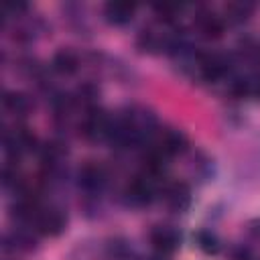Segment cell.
I'll list each match as a JSON object with an SVG mask.
<instances>
[{
    "label": "cell",
    "instance_id": "1",
    "mask_svg": "<svg viewBox=\"0 0 260 260\" xmlns=\"http://www.w3.org/2000/svg\"><path fill=\"white\" fill-rule=\"evenodd\" d=\"M148 238H150L152 248L162 256L173 254L179 248V242H181V236L173 225H154L150 230Z\"/></svg>",
    "mask_w": 260,
    "mask_h": 260
},
{
    "label": "cell",
    "instance_id": "6",
    "mask_svg": "<svg viewBox=\"0 0 260 260\" xmlns=\"http://www.w3.org/2000/svg\"><path fill=\"white\" fill-rule=\"evenodd\" d=\"M106 183V173L100 165H85L79 171V187L85 191H100Z\"/></svg>",
    "mask_w": 260,
    "mask_h": 260
},
{
    "label": "cell",
    "instance_id": "12",
    "mask_svg": "<svg viewBox=\"0 0 260 260\" xmlns=\"http://www.w3.org/2000/svg\"><path fill=\"white\" fill-rule=\"evenodd\" d=\"M256 95H260V79H258V83H256Z\"/></svg>",
    "mask_w": 260,
    "mask_h": 260
},
{
    "label": "cell",
    "instance_id": "8",
    "mask_svg": "<svg viewBox=\"0 0 260 260\" xmlns=\"http://www.w3.org/2000/svg\"><path fill=\"white\" fill-rule=\"evenodd\" d=\"M4 110L14 114V116H26V112L30 110V102L24 93H6L4 95Z\"/></svg>",
    "mask_w": 260,
    "mask_h": 260
},
{
    "label": "cell",
    "instance_id": "4",
    "mask_svg": "<svg viewBox=\"0 0 260 260\" xmlns=\"http://www.w3.org/2000/svg\"><path fill=\"white\" fill-rule=\"evenodd\" d=\"M35 146V136L24 128H14L12 132L4 134V148L10 156H20Z\"/></svg>",
    "mask_w": 260,
    "mask_h": 260
},
{
    "label": "cell",
    "instance_id": "2",
    "mask_svg": "<svg viewBox=\"0 0 260 260\" xmlns=\"http://www.w3.org/2000/svg\"><path fill=\"white\" fill-rule=\"evenodd\" d=\"M154 191H156L154 179L144 173V175L134 177V181L128 185L126 195H128V201H130V203H134V205H144V203H148V201L152 199Z\"/></svg>",
    "mask_w": 260,
    "mask_h": 260
},
{
    "label": "cell",
    "instance_id": "5",
    "mask_svg": "<svg viewBox=\"0 0 260 260\" xmlns=\"http://www.w3.org/2000/svg\"><path fill=\"white\" fill-rule=\"evenodd\" d=\"M195 28L199 30V35L203 39H217L223 30V20H221V16H217L209 10H201L195 16Z\"/></svg>",
    "mask_w": 260,
    "mask_h": 260
},
{
    "label": "cell",
    "instance_id": "9",
    "mask_svg": "<svg viewBox=\"0 0 260 260\" xmlns=\"http://www.w3.org/2000/svg\"><path fill=\"white\" fill-rule=\"evenodd\" d=\"M53 67L59 73H73L77 69V57L71 51H59L53 59Z\"/></svg>",
    "mask_w": 260,
    "mask_h": 260
},
{
    "label": "cell",
    "instance_id": "3",
    "mask_svg": "<svg viewBox=\"0 0 260 260\" xmlns=\"http://www.w3.org/2000/svg\"><path fill=\"white\" fill-rule=\"evenodd\" d=\"M136 12V4L126 2V0H110L104 6V16L110 24L114 26H124L134 18Z\"/></svg>",
    "mask_w": 260,
    "mask_h": 260
},
{
    "label": "cell",
    "instance_id": "11",
    "mask_svg": "<svg viewBox=\"0 0 260 260\" xmlns=\"http://www.w3.org/2000/svg\"><path fill=\"white\" fill-rule=\"evenodd\" d=\"M199 248H201V250H205L207 254H215L219 246H217V240H215V236L201 232V234H199Z\"/></svg>",
    "mask_w": 260,
    "mask_h": 260
},
{
    "label": "cell",
    "instance_id": "7",
    "mask_svg": "<svg viewBox=\"0 0 260 260\" xmlns=\"http://www.w3.org/2000/svg\"><path fill=\"white\" fill-rule=\"evenodd\" d=\"M165 201L169 203V207L181 211L189 205V189L183 183H173L165 189Z\"/></svg>",
    "mask_w": 260,
    "mask_h": 260
},
{
    "label": "cell",
    "instance_id": "10",
    "mask_svg": "<svg viewBox=\"0 0 260 260\" xmlns=\"http://www.w3.org/2000/svg\"><path fill=\"white\" fill-rule=\"evenodd\" d=\"M250 10H252V6H250V4L232 2V4H228V6H225V16H223V18H225L228 22H242V20H246V18H248Z\"/></svg>",
    "mask_w": 260,
    "mask_h": 260
}]
</instances>
